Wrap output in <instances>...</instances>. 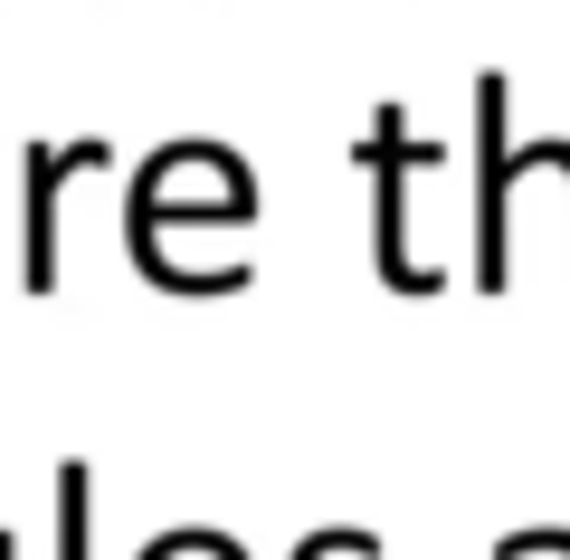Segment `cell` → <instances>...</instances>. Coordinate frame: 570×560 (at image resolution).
<instances>
[{
	"label": "cell",
	"instance_id": "1",
	"mask_svg": "<svg viewBox=\"0 0 570 560\" xmlns=\"http://www.w3.org/2000/svg\"><path fill=\"white\" fill-rule=\"evenodd\" d=\"M362 161H371V200H381V247H371V257H381V285H390V295H438L448 276H438L428 257H409V180L448 171V143H409V115L381 105Z\"/></svg>",
	"mask_w": 570,
	"mask_h": 560
},
{
	"label": "cell",
	"instance_id": "5",
	"mask_svg": "<svg viewBox=\"0 0 570 560\" xmlns=\"http://www.w3.org/2000/svg\"><path fill=\"white\" fill-rule=\"evenodd\" d=\"M381 532H362V522H333V532H305L295 541V560H343V551H371Z\"/></svg>",
	"mask_w": 570,
	"mask_h": 560
},
{
	"label": "cell",
	"instance_id": "4",
	"mask_svg": "<svg viewBox=\"0 0 570 560\" xmlns=\"http://www.w3.org/2000/svg\"><path fill=\"white\" fill-rule=\"evenodd\" d=\"M58 560H86V465H58Z\"/></svg>",
	"mask_w": 570,
	"mask_h": 560
},
{
	"label": "cell",
	"instance_id": "2",
	"mask_svg": "<svg viewBox=\"0 0 570 560\" xmlns=\"http://www.w3.org/2000/svg\"><path fill=\"white\" fill-rule=\"evenodd\" d=\"M504 67L475 77V285L504 295L513 285V143H504Z\"/></svg>",
	"mask_w": 570,
	"mask_h": 560
},
{
	"label": "cell",
	"instance_id": "3",
	"mask_svg": "<svg viewBox=\"0 0 570 560\" xmlns=\"http://www.w3.org/2000/svg\"><path fill=\"white\" fill-rule=\"evenodd\" d=\"M105 143H29V161H20V266H29V295H48V285H58V190L77 171H105Z\"/></svg>",
	"mask_w": 570,
	"mask_h": 560
}]
</instances>
